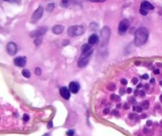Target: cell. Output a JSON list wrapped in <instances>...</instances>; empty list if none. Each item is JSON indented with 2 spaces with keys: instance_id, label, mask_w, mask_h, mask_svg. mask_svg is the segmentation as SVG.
<instances>
[{
  "instance_id": "6da1fadb",
  "label": "cell",
  "mask_w": 162,
  "mask_h": 136,
  "mask_svg": "<svg viewBox=\"0 0 162 136\" xmlns=\"http://www.w3.org/2000/svg\"><path fill=\"white\" fill-rule=\"evenodd\" d=\"M149 38V31L145 27H140L134 33V45L136 46H142L147 41Z\"/></svg>"
},
{
  "instance_id": "7a4b0ae2",
  "label": "cell",
  "mask_w": 162,
  "mask_h": 136,
  "mask_svg": "<svg viewBox=\"0 0 162 136\" xmlns=\"http://www.w3.org/2000/svg\"><path fill=\"white\" fill-rule=\"evenodd\" d=\"M110 35H111V30L108 26H104L100 32V44H99V48L101 49H106L107 44L109 41Z\"/></svg>"
},
{
  "instance_id": "3957f363",
  "label": "cell",
  "mask_w": 162,
  "mask_h": 136,
  "mask_svg": "<svg viewBox=\"0 0 162 136\" xmlns=\"http://www.w3.org/2000/svg\"><path fill=\"white\" fill-rule=\"evenodd\" d=\"M84 33V28L81 26H72L68 29V34L71 37L79 36Z\"/></svg>"
},
{
  "instance_id": "277c9868",
  "label": "cell",
  "mask_w": 162,
  "mask_h": 136,
  "mask_svg": "<svg viewBox=\"0 0 162 136\" xmlns=\"http://www.w3.org/2000/svg\"><path fill=\"white\" fill-rule=\"evenodd\" d=\"M154 7L148 1H143L141 3V7H140V13L142 15H147V14L149 12V10H153Z\"/></svg>"
},
{
  "instance_id": "5b68a950",
  "label": "cell",
  "mask_w": 162,
  "mask_h": 136,
  "mask_svg": "<svg viewBox=\"0 0 162 136\" xmlns=\"http://www.w3.org/2000/svg\"><path fill=\"white\" fill-rule=\"evenodd\" d=\"M48 30V28L46 27V26H41V27H39V28L36 29L34 30H33L30 33V36L31 38H38V37H41V35H43L47 32Z\"/></svg>"
},
{
  "instance_id": "8992f818",
  "label": "cell",
  "mask_w": 162,
  "mask_h": 136,
  "mask_svg": "<svg viewBox=\"0 0 162 136\" xmlns=\"http://www.w3.org/2000/svg\"><path fill=\"white\" fill-rule=\"evenodd\" d=\"M129 25H130V22H129V21L128 19L122 20L119 25V33H121V34H123L128 30V28L129 27Z\"/></svg>"
},
{
  "instance_id": "52a82bcc",
  "label": "cell",
  "mask_w": 162,
  "mask_h": 136,
  "mask_svg": "<svg viewBox=\"0 0 162 136\" xmlns=\"http://www.w3.org/2000/svg\"><path fill=\"white\" fill-rule=\"evenodd\" d=\"M43 7L40 6V7L33 12V15H32V18H31V21L33 22H36V21L39 20V19L42 17V15H43Z\"/></svg>"
},
{
  "instance_id": "ba28073f",
  "label": "cell",
  "mask_w": 162,
  "mask_h": 136,
  "mask_svg": "<svg viewBox=\"0 0 162 136\" xmlns=\"http://www.w3.org/2000/svg\"><path fill=\"white\" fill-rule=\"evenodd\" d=\"M18 48H17V45L14 42H9L7 45V51L8 54L10 56H14L17 53Z\"/></svg>"
},
{
  "instance_id": "9c48e42d",
  "label": "cell",
  "mask_w": 162,
  "mask_h": 136,
  "mask_svg": "<svg viewBox=\"0 0 162 136\" xmlns=\"http://www.w3.org/2000/svg\"><path fill=\"white\" fill-rule=\"evenodd\" d=\"M14 63L16 66L24 67L26 64V57L25 56H18L14 60Z\"/></svg>"
},
{
  "instance_id": "30bf717a",
  "label": "cell",
  "mask_w": 162,
  "mask_h": 136,
  "mask_svg": "<svg viewBox=\"0 0 162 136\" xmlns=\"http://www.w3.org/2000/svg\"><path fill=\"white\" fill-rule=\"evenodd\" d=\"M60 94L64 100H69L70 99V91L68 88L62 87L60 88Z\"/></svg>"
},
{
  "instance_id": "8fae6325",
  "label": "cell",
  "mask_w": 162,
  "mask_h": 136,
  "mask_svg": "<svg viewBox=\"0 0 162 136\" xmlns=\"http://www.w3.org/2000/svg\"><path fill=\"white\" fill-rule=\"evenodd\" d=\"M80 85L77 82L72 81L69 84V91L72 93H77L80 90Z\"/></svg>"
},
{
  "instance_id": "7c38bea8",
  "label": "cell",
  "mask_w": 162,
  "mask_h": 136,
  "mask_svg": "<svg viewBox=\"0 0 162 136\" xmlns=\"http://www.w3.org/2000/svg\"><path fill=\"white\" fill-rule=\"evenodd\" d=\"M64 27L63 26H61V25H56V26H53V29H52V31L55 34H61L64 31Z\"/></svg>"
},
{
  "instance_id": "4fadbf2b",
  "label": "cell",
  "mask_w": 162,
  "mask_h": 136,
  "mask_svg": "<svg viewBox=\"0 0 162 136\" xmlns=\"http://www.w3.org/2000/svg\"><path fill=\"white\" fill-rule=\"evenodd\" d=\"M99 40V38L97 36L96 34H91L88 38L89 45H95V44L98 43Z\"/></svg>"
},
{
  "instance_id": "5bb4252c",
  "label": "cell",
  "mask_w": 162,
  "mask_h": 136,
  "mask_svg": "<svg viewBox=\"0 0 162 136\" xmlns=\"http://www.w3.org/2000/svg\"><path fill=\"white\" fill-rule=\"evenodd\" d=\"M89 59L88 58H84V59H80L78 61V67L80 68H84V67L87 66V64H88Z\"/></svg>"
},
{
  "instance_id": "9a60e30c",
  "label": "cell",
  "mask_w": 162,
  "mask_h": 136,
  "mask_svg": "<svg viewBox=\"0 0 162 136\" xmlns=\"http://www.w3.org/2000/svg\"><path fill=\"white\" fill-rule=\"evenodd\" d=\"M92 52H93V49H91L90 50H88V51L87 52H84V53H82V54H81L80 57V59H84V58H88L89 56L91 55V54H92Z\"/></svg>"
},
{
  "instance_id": "2e32d148",
  "label": "cell",
  "mask_w": 162,
  "mask_h": 136,
  "mask_svg": "<svg viewBox=\"0 0 162 136\" xmlns=\"http://www.w3.org/2000/svg\"><path fill=\"white\" fill-rule=\"evenodd\" d=\"M91 49V46L89 45V44H84V45H83V46H82V47H81L82 53H84V52L88 51V50H90Z\"/></svg>"
},
{
  "instance_id": "e0dca14e",
  "label": "cell",
  "mask_w": 162,
  "mask_h": 136,
  "mask_svg": "<svg viewBox=\"0 0 162 136\" xmlns=\"http://www.w3.org/2000/svg\"><path fill=\"white\" fill-rule=\"evenodd\" d=\"M22 74L23 77H25V78H30L31 76L30 72L28 69H23L22 72Z\"/></svg>"
},
{
  "instance_id": "ac0fdd59",
  "label": "cell",
  "mask_w": 162,
  "mask_h": 136,
  "mask_svg": "<svg viewBox=\"0 0 162 136\" xmlns=\"http://www.w3.org/2000/svg\"><path fill=\"white\" fill-rule=\"evenodd\" d=\"M54 7H55V5H54V3H49L47 5L46 7V10L48 11V12H51V11H53L54 10Z\"/></svg>"
},
{
  "instance_id": "d6986e66",
  "label": "cell",
  "mask_w": 162,
  "mask_h": 136,
  "mask_svg": "<svg viewBox=\"0 0 162 136\" xmlns=\"http://www.w3.org/2000/svg\"><path fill=\"white\" fill-rule=\"evenodd\" d=\"M70 3H71V0H61V5L64 7H67Z\"/></svg>"
},
{
  "instance_id": "ffe728a7",
  "label": "cell",
  "mask_w": 162,
  "mask_h": 136,
  "mask_svg": "<svg viewBox=\"0 0 162 136\" xmlns=\"http://www.w3.org/2000/svg\"><path fill=\"white\" fill-rule=\"evenodd\" d=\"M150 107V102L148 100H145V101H143L142 103V108L143 109H148Z\"/></svg>"
},
{
  "instance_id": "44dd1931",
  "label": "cell",
  "mask_w": 162,
  "mask_h": 136,
  "mask_svg": "<svg viewBox=\"0 0 162 136\" xmlns=\"http://www.w3.org/2000/svg\"><path fill=\"white\" fill-rule=\"evenodd\" d=\"M41 41H42V39L41 37H38V38H36V39L34 40V44H35L36 46H39L41 43Z\"/></svg>"
},
{
  "instance_id": "7402d4cb",
  "label": "cell",
  "mask_w": 162,
  "mask_h": 136,
  "mask_svg": "<svg viewBox=\"0 0 162 136\" xmlns=\"http://www.w3.org/2000/svg\"><path fill=\"white\" fill-rule=\"evenodd\" d=\"M111 99L112 100H114V101H119V100H120V97H119V95H115V94H112L111 95Z\"/></svg>"
},
{
  "instance_id": "603a6c76",
  "label": "cell",
  "mask_w": 162,
  "mask_h": 136,
  "mask_svg": "<svg viewBox=\"0 0 162 136\" xmlns=\"http://www.w3.org/2000/svg\"><path fill=\"white\" fill-rule=\"evenodd\" d=\"M107 89L110 90V91H114V90H115V88H116V86L114 85H113V84H109V85H107Z\"/></svg>"
},
{
  "instance_id": "cb8c5ba5",
  "label": "cell",
  "mask_w": 162,
  "mask_h": 136,
  "mask_svg": "<svg viewBox=\"0 0 162 136\" xmlns=\"http://www.w3.org/2000/svg\"><path fill=\"white\" fill-rule=\"evenodd\" d=\"M133 109H134V111H137V112H142V107H140V106H134Z\"/></svg>"
},
{
  "instance_id": "d4e9b609",
  "label": "cell",
  "mask_w": 162,
  "mask_h": 136,
  "mask_svg": "<svg viewBox=\"0 0 162 136\" xmlns=\"http://www.w3.org/2000/svg\"><path fill=\"white\" fill-rule=\"evenodd\" d=\"M35 74L37 75V76H40L41 74V69L40 68H36L35 69Z\"/></svg>"
},
{
  "instance_id": "484cf974",
  "label": "cell",
  "mask_w": 162,
  "mask_h": 136,
  "mask_svg": "<svg viewBox=\"0 0 162 136\" xmlns=\"http://www.w3.org/2000/svg\"><path fill=\"white\" fill-rule=\"evenodd\" d=\"M29 119H30V116H29L27 114H25V115L23 116V121H24V122H28Z\"/></svg>"
},
{
  "instance_id": "4316f807",
  "label": "cell",
  "mask_w": 162,
  "mask_h": 136,
  "mask_svg": "<svg viewBox=\"0 0 162 136\" xmlns=\"http://www.w3.org/2000/svg\"><path fill=\"white\" fill-rule=\"evenodd\" d=\"M67 135L68 136H73L74 135V131L73 130H69L67 131Z\"/></svg>"
},
{
  "instance_id": "83f0119b",
  "label": "cell",
  "mask_w": 162,
  "mask_h": 136,
  "mask_svg": "<svg viewBox=\"0 0 162 136\" xmlns=\"http://www.w3.org/2000/svg\"><path fill=\"white\" fill-rule=\"evenodd\" d=\"M90 2H92V3H103V2H105L106 0H88Z\"/></svg>"
},
{
  "instance_id": "f1b7e54d",
  "label": "cell",
  "mask_w": 162,
  "mask_h": 136,
  "mask_svg": "<svg viewBox=\"0 0 162 136\" xmlns=\"http://www.w3.org/2000/svg\"><path fill=\"white\" fill-rule=\"evenodd\" d=\"M129 119H134L135 118H137V116L135 115V114H129Z\"/></svg>"
},
{
  "instance_id": "f546056e",
  "label": "cell",
  "mask_w": 162,
  "mask_h": 136,
  "mask_svg": "<svg viewBox=\"0 0 162 136\" xmlns=\"http://www.w3.org/2000/svg\"><path fill=\"white\" fill-rule=\"evenodd\" d=\"M110 112V109L109 108H105L103 110V114L104 115H107V114H109Z\"/></svg>"
},
{
  "instance_id": "4dcf8cb0",
  "label": "cell",
  "mask_w": 162,
  "mask_h": 136,
  "mask_svg": "<svg viewBox=\"0 0 162 136\" xmlns=\"http://www.w3.org/2000/svg\"><path fill=\"white\" fill-rule=\"evenodd\" d=\"M53 122H52V121H50V122H48V126H47V127H48V129H50V128H52V127H53Z\"/></svg>"
},
{
  "instance_id": "1f68e13d",
  "label": "cell",
  "mask_w": 162,
  "mask_h": 136,
  "mask_svg": "<svg viewBox=\"0 0 162 136\" xmlns=\"http://www.w3.org/2000/svg\"><path fill=\"white\" fill-rule=\"evenodd\" d=\"M121 83H122V85H127V80H126V79H122V80H121Z\"/></svg>"
},
{
  "instance_id": "d6a6232c",
  "label": "cell",
  "mask_w": 162,
  "mask_h": 136,
  "mask_svg": "<svg viewBox=\"0 0 162 136\" xmlns=\"http://www.w3.org/2000/svg\"><path fill=\"white\" fill-rule=\"evenodd\" d=\"M137 82H138V80H137V78H134V79L132 80V83H133L134 85H137Z\"/></svg>"
},
{
  "instance_id": "836d02e7",
  "label": "cell",
  "mask_w": 162,
  "mask_h": 136,
  "mask_svg": "<svg viewBox=\"0 0 162 136\" xmlns=\"http://www.w3.org/2000/svg\"><path fill=\"white\" fill-rule=\"evenodd\" d=\"M123 108H124L125 110H127V109H129V105L128 103H126L124 104V106H123Z\"/></svg>"
},
{
  "instance_id": "e575fe53",
  "label": "cell",
  "mask_w": 162,
  "mask_h": 136,
  "mask_svg": "<svg viewBox=\"0 0 162 136\" xmlns=\"http://www.w3.org/2000/svg\"><path fill=\"white\" fill-rule=\"evenodd\" d=\"M142 79H145V80H147L148 78H149V75L148 74H144L142 76Z\"/></svg>"
},
{
  "instance_id": "d590c367",
  "label": "cell",
  "mask_w": 162,
  "mask_h": 136,
  "mask_svg": "<svg viewBox=\"0 0 162 136\" xmlns=\"http://www.w3.org/2000/svg\"><path fill=\"white\" fill-rule=\"evenodd\" d=\"M83 0H71V2H73L75 3H82Z\"/></svg>"
},
{
  "instance_id": "8d00e7d4",
  "label": "cell",
  "mask_w": 162,
  "mask_h": 136,
  "mask_svg": "<svg viewBox=\"0 0 162 136\" xmlns=\"http://www.w3.org/2000/svg\"><path fill=\"white\" fill-rule=\"evenodd\" d=\"M146 125L147 126H151V125H152V121H150V120H148L146 122Z\"/></svg>"
},
{
  "instance_id": "74e56055",
  "label": "cell",
  "mask_w": 162,
  "mask_h": 136,
  "mask_svg": "<svg viewBox=\"0 0 162 136\" xmlns=\"http://www.w3.org/2000/svg\"><path fill=\"white\" fill-rule=\"evenodd\" d=\"M139 94H140V95H141V96H145V91H141V92L139 93Z\"/></svg>"
},
{
  "instance_id": "f35d334b",
  "label": "cell",
  "mask_w": 162,
  "mask_h": 136,
  "mask_svg": "<svg viewBox=\"0 0 162 136\" xmlns=\"http://www.w3.org/2000/svg\"><path fill=\"white\" fill-rule=\"evenodd\" d=\"M127 93H129H129H132V88H127Z\"/></svg>"
},
{
  "instance_id": "ab89813d",
  "label": "cell",
  "mask_w": 162,
  "mask_h": 136,
  "mask_svg": "<svg viewBox=\"0 0 162 136\" xmlns=\"http://www.w3.org/2000/svg\"><path fill=\"white\" fill-rule=\"evenodd\" d=\"M112 114H114V115H115V116H119V112H118L116 110L113 111H112Z\"/></svg>"
},
{
  "instance_id": "60d3db41",
  "label": "cell",
  "mask_w": 162,
  "mask_h": 136,
  "mask_svg": "<svg viewBox=\"0 0 162 136\" xmlns=\"http://www.w3.org/2000/svg\"><path fill=\"white\" fill-rule=\"evenodd\" d=\"M67 44H69V41H68V40L64 41V42H63V44H62V45H63L64 46H65Z\"/></svg>"
},
{
  "instance_id": "b9f144b4",
  "label": "cell",
  "mask_w": 162,
  "mask_h": 136,
  "mask_svg": "<svg viewBox=\"0 0 162 136\" xmlns=\"http://www.w3.org/2000/svg\"><path fill=\"white\" fill-rule=\"evenodd\" d=\"M153 72H154V74H159L160 71L159 69H155L154 71H153Z\"/></svg>"
},
{
  "instance_id": "7bdbcfd3",
  "label": "cell",
  "mask_w": 162,
  "mask_h": 136,
  "mask_svg": "<svg viewBox=\"0 0 162 136\" xmlns=\"http://www.w3.org/2000/svg\"><path fill=\"white\" fill-rule=\"evenodd\" d=\"M4 1H7V2H9V3H13V2H14L15 0H4Z\"/></svg>"
},
{
  "instance_id": "ee69618b",
  "label": "cell",
  "mask_w": 162,
  "mask_h": 136,
  "mask_svg": "<svg viewBox=\"0 0 162 136\" xmlns=\"http://www.w3.org/2000/svg\"><path fill=\"white\" fill-rule=\"evenodd\" d=\"M150 83H151V84H153V83H155L154 79H151V80H150Z\"/></svg>"
},
{
  "instance_id": "f6af8a7d",
  "label": "cell",
  "mask_w": 162,
  "mask_h": 136,
  "mask_svg": "<svg viewBox=\"0 0 162 136\" xmlns=\"http://www.w3.org/2000/svg\"><path fill=\"white\" fill-rule=\"evenodd\" d=\"M138 93H138V92H137V90H136V91H135V92H134V95H137V94H138Z\"/></svg>"
},
{
  "instance_id": "bcb514c9",
  "label": "cell",
  "mask_w": 162,
  "mask_h": 136,
  "mask_svg": "<svg viewBox=\"0 0 162 136\" xmlns=\"http://www.w3.org/2000/svg\"><path fill=\"white\" fill-rule=\"evenodd\" d=\"M142 87V84H139V85H137V88H140Z\"/></svg>"
},
{
  "instance_id": "7dc6e473",
  "label": "cell",
  "mask_w": 162,
  "mask_h": 136,
  "mask_svg": "<svg viewBox=\"0 0 162 136\" xmlns=\"http://www.w3.org/2000/svg\"><path fill=\"white\" fill-rule=\"evenodd\" d=\"M145 88L146 89H149V85H145Z\"/></svg>"
},
{
  "instance_id": "c3c4849f",
  "label": "cell",
  "mask_w": 162,
  "mask_h": 136,
  "mask_svg": "<svg viewBox=\"0 0 162 136\" xmlns=\"http://www.w3.org/2000/svg\"><path fill=\"white\" fill-rule=\"evenodd\" d=\"M120 107H121V104H120V103H119V104H117V108H120Z\"/></svg>"
},
{
  "instance_id": "681fc988",
  "label": "cell",
  "mask_w": 162,
  "mask_h": 136,
  "mask_svg": "<svg viewBox=\"0 0 162 136\" xmlns=\"http://www.w3.org/2000/svg\"><path fill=\"white\" fill-rule=\"evenodd\" d=\"M123 90H124V89H121V91H120V92H121L122 94V93H125V91H123Z\"/></svg>"
},
{
  "instance_id": "f907efd6",
  "label": "cell",
  "mask_w": 162,
  "mask_h": 136,
  "mask_svg": "<svg viewBox=\"0 0 162 136\" xmlns=\"http://www.w3.org/2000/svg\"><path fill=\"white\" fill-rule=\"evenodd\" d=\"M160 100H161V103H162V95H161V96H160Z\"/></svg>"
},
{
  "instance_id": "816d5d0a",
  "label": "cell",
  "mask_w": 162,
  "mask_h": 136,
  "mask_svg": "<svg viewBox=\"0 0 162 136\" xmlns=\"http://www.w3.org/2000/svg\"><path fill=\"white\" fill-rule=\"evenodd\" d=\"M42 136H49V134H45V135H43Z\"/></svg>"
},
{
  "instance_id": "f5cc1de1",
  "label": "cell",
  "mask_w": 162,
  "mask_h": 136,
  "mask_svg": "<svg viewBox=\"0 0 162 136\" xmlns=\"http://www.w3.org/2000/svg\"><path fill=\"white\" fill-rule=\"evenodd\" d=\"M160 85H161L162 86V81H160Z\"/></svg>"
},
{
  "instance_id": "db71d44e",
  "label": "cell",
  "mask_w": 162,
  "mask_h": 136,
  "mask_svg": "<svg viewBox=\"0 0 162 136\" xmlns=\"http://www.w3.org/2000/svg\"><path fill=\"white\" fill-rule=\"evenodd\" d=\"M161 123V127H162V120H161V123Z\"/></svg>"
}]
</instances>
